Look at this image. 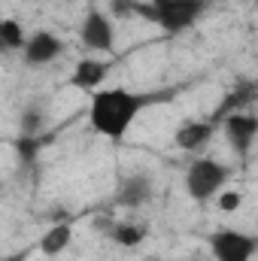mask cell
<instances>
[{
    "mask_svg": "<svg viewBox=\"0 0 258 261\" xmlns=\"http://www.w3.org/2000/svg\"><path fill=\"white\" fill-rule=\"evenodd\" d=\"M173 91H131V88H100L91 94L88 125L107 140H122L140 113L170 100Z\"/></svg>",
    "mask_w": 258,
    "mask_h": 261,
    "instance_id": "obj_1",
    "label": "cell"
},
{
    "mask_svg": "<svg viewBox=\"0 0 258 261\" xmlns=\"http://www.w3.org/2000/svg\"><path fill=\"white\" fill-rule=\"evenodd\" d=\"M228 179H231L228 164H222L216 158H194L189 164V170H186V192H189L192 200L203 203V200L219 195Z\"/></svg>",
    "mask_w": 258,
    "mask_h": 261,
    "instance_id": "obj_2",
    "label": "cell"
},
{
    "mask_svg": "<svg viewBox=\"0 0 258 261\" xmlns=\"http://www.w3.org/2000/svg\"><path fill=\"white\" fill-rule=\"evenodd\" d=\"M158 9V28L167 34H183L203 18L210 0H152Z\"/></svg>",
    "mask_w": 258,
    "mask_h": 261,
    "instance_id": "obj_3",
    "label": "cell"
},
{
    "mask_svg": "<svg viewBox=\"0 0 258 261\" xmlns=\"http://www.w3.org/2000/svg\"><path fill=\"white\" fill-rule=\"evenodd\" d=\"M207 246H210L213 261H252L258 252V237L231 231V228H219L207 237Z\"/></svg>",
    "mask_w": 258,
    "mask_h": 261,
    "instance_id": "obj_4",
    "label": "cell"
},
{
    "mask_svg": "<svg viewBox=\"0 0 258 261\" xmlns=\"http://www.w3.org/2000/svg\"><path fill=\"white\" fill-rule=\"evenodd\" d=\"M79 40L85 49L97 52V55H110L116 49V28H113V15L104 9H88L82 24H79Z\"/></svg>",
    "mask_w": 258,
    "mask_h": 261,
    "instance_id": "obj_5",
    "label": "cell"
},
{
    "mask_svg": "<svg viewBox=\"0 0 258 261\" xmlns=\"http://www.w3.org/2000/svg\"><path fill=\"white\" fill-rule=\"evenodd\" d=\"M222 134H225V140H228V146L237 158H249V152H252V146L258 140V116L249 113V110L234 113L222 122Z\"/></svg>",
    "mask_w": 258,
    "mask_h": 261,
    "instance_id": "obj_6",
    "label": "cell"
},
{
    "mask_svg": "<svg viewBox=\"0 0 258 261\" xmlns=\"http://www.w3.org/2000/svg\"><path fill=\"white\" fill-rule=\"evenodd\" d=\"M64 40L52 31H34L21 49V58L28 67H49L52 61H58L64 55Z\"/></svg>",
    "mask_w": 258,
    "mask_h": 261,
    "instance_id": "obj_7",
    "label": "cell"
},
{
    "mask_svg": "<svg viewBox=\"0 0 258 261\" xmlns=\"http://www.w3.org/2000/svg\"><path fill=\"white\" fill-rule=\"evenodd\" d=\"M258 100V79H237L234 85H231V91L216 103V110L210 113V122H216V125H222L228 116H234V113H246V107H252Z\"/></svg>",
    "mask_w": 258,
    "mask_h": 261,
    "instance_id": "obj_8",
    "label": "cell"
},
{
    "mask_svg": "<svg viewBox=\"0 0 258 261\" xmlns=\"http://www.w3.org/2000/svg\"><path fill=\"white\" fill-rule=\"evenodd\" d=\"M152 195H155L152 179L146 173H131V176H125L119 182V189H116V203L125 206V210H140V206H146L152 200Z\"/></svg>",
    "mask_w": 258,
    "mask_h": 261,
    "instance_id": "obj_9",
    "label": "cell"
},
{
    "mask_svg": "<svg viewBox=\"0 0 258 261\" xmlns=\"http://www.w3.org/2000/svg\"><path fill=\"white\" fill-rule=\"evenodd\" d=\"M110 70H113V64L104 61V58H79L76 67H73V73H70V82H73L76 88L94 94V91H100V85L107 82Z\"/></svg>",
    "mask_w": 258,
    "mask_h": 261,
    "instance_id": "obj_10",
    "label": "cell"
},
{
    "mask_svg": "<svg viewBox=\"0 0 258 261\" xmlns=\"http://www.w3.org/2000/svg\"><path fill=\"white\" fill-rule=\"evenodd\" d=\"M216 122H210V119H194V122H183L176 134H173V143H176V149H183V152H200L210 140H213V134H216Z\"/></svg>",
    "mask_w": 258,
    "mask_h": 261,
    "instance_id": "obj_11",
    "label": "cell"
},
{
    "mask_svg": "<svg viewBox=\"0 0 258 261\" xmlns=\"http://www.w3.org/2000/svg\"><path fill=\"white\" fill-rule=\"evenodd\" d=\"M70 240H73V225L58 222V225H52V228L43 234V240H40V252H43L46 258H55V255H61L67 246H70Z\"/></svg>",
    "mask_w": 258,
    "mask_h": 261,
    "instance_id": "obj_12",
    "label": "cell"
},
{
    "mask_svg": "<svg viewBox=\"0 0 258 261\" xmlns=\"http://www.w3.org/2000/svg\"><path fill=\"white\" fill-rule=\"evenodd\" d=\"M146 234H149L146 225H134V222H116V225H110V237L119 246H140L146 240Z\"/></svg>",
    "mask_w": 258,
    "mask_h": 261,
    "instance_id": "obj_13",
    "label": "cell"
},
{
    "mask_svg": "<svg viewBox=\"0 0 258 261\" xmlns=\"http://www.w3.org/2000/svg\"><path fill=\"white\" fill-rule=\"evenodd\" d=\"M24 43H28L24 28H21L15 18H3V21H0V46H3L6 52H18V49H24Z\"/></svg>",
    "mask_w": 258,
    "mask_h": 261,
    "instance_id": "obj_14",
    "label": "cell"
},
{
    "mask_svg": "<svg viewBox=\"0 0 258 261\" xmlns=\"http://www.w3.org/2000/svg\"><path fill=\"white\" fill-rule=\"evenodd\" d=\"M43 130H46V113H43V107H37V103L24 107L18 134H24V137H40Z\"/></svg>",
    "mask_w": 258,
    "mask_h": 261,
    "instance_id": "obj_15",
    "label": "cell"
},
{
    "mask_svg": "<svg viewBox=\"0 0 258 261\" xmlns=\"http://www.w3.org/2000/svg\"><path fill=\"white\" fill-rule=\"evenodd\" d=\"M46 134H40V137H24V134H18V140L12 143V149H15V155L24 161V164H34L37 161V155H40V149L46 146Z\"/></svg>",
    "mask_w": 258,
    "mask_h": 261,
    "instance_id": "obj_16",
    "label": "cell"
},
{
    "mask_svg": "<svg viewBox=\"0 0 258 261\" xmlns=\"http://www.w3.org/2000/svg\"><path fill=\"white\" fill-rule=\"evenodd\" d=\"M107 6H110V15L119 21L137 18V0H107Z\"/></svg>",
    "mask_w": 258,
    "mask_h": 261,
    "instance_id": "obj_17",
    "label": "cell"
},
{
    "mask_svg": "<svg viewBox=\"0 0 258 261\" xmlns=\"http://www.w3.org/2000/svg\"><path fill=\"white\" fill-rule=\"evenodd\" d=\"M240 203H243V195L240 192H219V210L222 213H234Z\"/></svg>",
    "mask_w": 258,
    "mask_h": 261,
    "instance_id": "obj_18",
    "label": "cell"
},
{
    "mask_svg": "<svg viewBox=\"0 0 258 261\" xmlns=\"http://www.w3.org/2000/svg\"><path fill=\"white\" fill-rule=\"evenodd\" d=\"M137 18L158 24V9H155V3H152V0H137Z\"/></svg>",
    "mask_w": 258,
    "mask_h": 261,
    "instance_id": "obj_19",
    "label": "cell"
}]
</instances>
